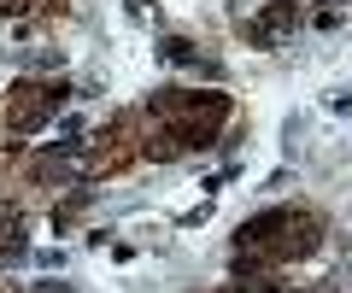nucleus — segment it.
Returning a JSON list of instances; mask_svg holds the SVG:
<instances>
[{
    "label": "nucleus",
    "mask_w": 352,
    "mask_h": 293,
    "mask_svg": "<svg viewBox=\"0 0 352 293\" xmlns=\"http://www.w3.org/2000/svg\"><path fill=\"white\" fill-rule=\"evenodd\" d=\"M294 24H300V6H294V0H276V6L252 24V36H258V41H276L282 30H294Z\"/></svg>",
    "instance_id": "nucleus-1"
},
{
    "label": "nucleus",
    "mask_w": 352,
    "mask_h": 293,
    "mask_svg": "<svg viewBox=\"0 0 352 293\" xmlns=\"http://www.w3.org/2000/svg\"><path fill=\"white\" fill-rule=\"evenodd\" d=\"M12 59L30 65V71H53V65H59V53H53V47H18Z\"/></svg>",
    "instance_id": "nucleus-2"
},
{
    "label": "nucleus",
    "mask_w": 352,
    "mask_h": 293,
    "mask_svg": "<svg viewBox=\"0 0 352 293\" xmlns=\"http://www.w3.org/2000/svg\"><path fill=\"white\" fill-rule=\"evenodd\" d=\"M164 59L170 65H194V53H188V41H164Z\"/></svg>",
    "instance_id": "nucleus-3"
},
{
    "label": "nucleus",
    "mask_w": 352,
    "mask_h": 293,
    "mask_svg": "<svg viewBox=\"0 0 352 293\" xmlns=\"http://www.w3.org/2000/svg\"><path fill=\"white\" fill-rule=\"evenodd\" d=\"M329 112H352V94H346V89H335V94H329Z\"/></svg>",
    "instance_id": "nucleus-4"
},
{
    "label": "nucleus",
    "mask_w": 352,
    "mask_h": 293,
    "mask_svg": "<svg viewBox=\"0 0 352 293\" xmlns=\"http://www.w3.org/2000/svg\"><path fill=\"white\" fill-rule=\"evenodd\" d=\"M41 293H71V288H41Z\"/></svg>",
    "instance_id": "nucleus-5"
}]
</instances>
